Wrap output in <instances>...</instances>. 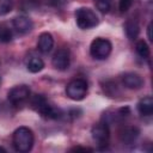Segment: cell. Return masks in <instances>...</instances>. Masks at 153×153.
<instances>
[{"mask_svg": "<svg viewBox=\"0 0 153 153\" xmlns=\"http://www.w3.org/2000/svg\"><path fill=\"white\" fill-rule=\"evenodd\" d=\"M12 10V0H0V16L7 14Z\"/></svg>", "mask_w": 153, "mask_h": 153, "instance_id": "cell-19", "label": "cell"}, {"mask_svg": "<svg viewBox=\"0 0 153 153\" xmlns=\"http://www.w3.org/2000/svg\"><path fill=\"white\" fill-rule=\"evenodd\" d=\"M135 50H136V53H137L141 57H143V59H148V57H149V54H151L149 47H148V44H147L143 39H140V41L136 42V44H135Z\"/></svg>", "mask_w": 153, "mask_h": 153, "instance_id": "cell-16", "label": "cell"}, {"mask_svg": "<svg viewBox=\"0 0 153 153\" xmlns=\"http://www.w3.org/2000/svg\"><path fill=\"white\" fill-rule=\"evenodd\" d=\"M12 39V31L11 29L4 24L0 23V43H7Z\"/></svg>", "mask_w": 153, "mask_h": 153, "instance_id": "cell-17", "label": "cell"}, {"mask_svg": "<svg viewBox=\"0 0 153 153\" xmlns=\"http://www.w3.org/2000/svg\"><path fill=\"white\" fill-rule=\"evenodd\" d=\"M147 38H148L149 41L153 39V38H152V23H149L148 26H147Z\"/></svg>", "mask_w": 153, "mask_h": 153, "instance_id": "cell-21", "label": "cell"}, {"mask_svg": "<svg viewBox=\"0 0 153 153\" xmlns=\"http://www.w3.org/2000/svg\"><path fill=\"white\" fill-rule=\"evenodd\" d=\"M91 134H92V139L99 146H102V147L108 146L110 131H109V127L105 122H99V123L94 124L91 129Z\"/></svg>", "mask_w": 153, "mask_h": 153, "instance_id": "cell-7", "label": "cell"}, {"mask_svg": "<svg viewBox=\"0 0 153 153\" xmlns=\"http://www.w3.org/2000/svg\"><path fill=\"white\" fill-rule=\"evenodd\" d=\"M124 30H126L127 37L133 41V39H135V38L137 37V35H139V32H140V26H139V24H137L136 20L129 19V20H127L126 24H124Z\"/></svg>", "mask_w": 153, "mask_h": 153, "instance_id": "cell-15", "label": "cell"}, {"mask_svg": "<svg viewBox=\"0 0 153 153\" xmlns=\"http://www.w3.org/2000/svg\"><path fill=\"white\" fill-rule=\"evenodd\" d=\"M54 47V38L51 33L49 32H43L38 36V42H37V48L41 53L47 54L49 53Z\"/></svg>", "mask_w": 153, "mask_h": 153, "instance_id": "cell-12", "label": "cell"}, {"mask_svg": "<svg viewBox=\"0 0 153 153\" xmlns=\"http://www.w3.org/2000/svg\"><path fill=\"white\" fill-rule=\"evenodd\" d=\"M30 97V88L26 85H18L12 87L8 91L7 98L13 105H22L24 104Z\"/></svg>", "mask_w": 153, "mask_h": 153, "instance_id": "cell-6", "label": "cell"}, {"mask_svg": "<svg viewBox=\"0 0 153 153\" xmlns=\"http://www.w3.org/2000/svg\"><path fill=\"white\" fill-rule=\"evenodd\" d=\"M35 136L30 128L27 127H19L14 130L12 136V142L18 152H29L33 146Z\"/></svg>", "mask_w": 153, "mask_h": 153, "instance_id": "cell-1", "label": "cell"}, {"mask_svg": "<svg viewBox=\"0 0 153 153\" xmlns=\"http://www.w3.org/2000/svg\"><path fill=\"white\" fill-rule=\"evenodd\" d=\"M75 20H76V25L81 30L92 29L97 26L99 23V19L96 12L87 7H80L75 11Z\"/></svg>", "mask_w": 153, "mask_h": 153, "instance_id": "cell-3", "label": "cell"}, {"mask_svg": "<svg viewBox=\"0 0 153 153\" xmlns=\"http://www.w3.org/2000/svg\"><path fill=\"white\" fill-rule=\"evenodd\" d=\"M13 24V27L14 30L20 33V35H25V33H29L32 27H33V23L32 20L29 18V17H25V16H19V17H16L12 22Z\"/></svg>", "mask_w": 153, "mask_h": 153, "instance_id": "cell-9", "label": "cell"}, {"mask_svg": "<svg viewBox=\"0 0 153 153\" xmlns=\"http://www.w3.org/2000/svg\"><path fill=\"white\" fill-rule=\"evenodd\" d=\"M87 82L84 79H74L66 86V94L73 100H81L87 94Z\"/></svg>", "mask_w": 153, "mask_h": 153, "instance_id": "cell-5", "label": "cell"}, {"mask_svg": "<svg viewBox=\"0 0 153 153\" xmlns=\"http://www.w3.org/2000/svg\"><path fill=\"white\" fill-rule=\"evenodd\" d=\"M137 111L142 116H151L153 114V98L151 96L141 98L137 103Z\"/></svg>", "mask_w": 153, "mask_h": 153, "instance_id": "cell-13", "label": "cell"}, {"mask_svg": "<svg viewBox=\"0 0 153 153\" xmlns=\"http://www.w3.org/2000/svg\"><path fill=\"white\" fill-rule=\"evenodd\" d=\"M26 68L31 73H38L44 68V62L38 56H30L26 60Z\"/></svg>", "mask_w": 153, "mask_h": 153, "instance_id": "cell-14", "label": "cell"}, {"mask_svg": "<svg viewBox=\"0 0 153 153\" xmlns=\"http://www.w3.org/2000/svg\"><path fill=\"white\" fill-rule=\"evenodd\" d=\"M0 84H1V78H0Z\"/></svg>", "mask_w": 153, "mask_h": 153, "instance_id": "cell-24", "label": "cell"}, {"mask_svg": "<svg viewBox=\"0 0 153 153\" xmlns=\"http://www.w3.org/2000/svg\"><path fill=\"white\" fill-rule=\"evenodd\" d=\"M139 134H140V131H139V129H137L136 127L126 126V127H123V128L120 130L118 136H120V140H121L123 143L130 145V143H133V142L137 139Z\"/></svg>", "mask_w": 153, "mask_h": 153, "instance_id": "cell-11", "label": "cell"}, {"mask_svg": "<svg viewBox=\"0 0 153 153\" xmlns=\"http://www.w3.org/2000/svg\"><path fill=\"white\" fill-rule=\"evenodd\" d=\"M111 49H112V45L109 39L97 37L91 42L90 54L92 57H94L97 60H105L110 55Z\"/></svg>", "mask_w": 153, "mask_h": 153, "instance_id": "cell-4", "label": "cell"}, {"mask_svg": "<svg viewBox=\"0 0 153 153\" xmlns=\"http://www.w3.org/2000/svg\"><path fill=\"white\" fill-rule=\"evenodd\" d=\"M69 63H71V54L67 48L59 49L51 59V65L57 71H66L69 67Z\"/></svg>", "mask_w": 153, "mask_h": 153, "instance_id": "cell-8", "label": "cell"}, {"mask_svg": "<svg viewBox=\"0 0 153 153\" xmlns=\"http://www.w3.org/2000/svg\"><path fill=\"white\" fill-rule=\"evenodd\" d=\"M0 152H6V149H5L4 147H1V146H0Z\"/></svg>", "mask_w": 153, "mask_h": 153, "instance_id": "cell-23", "label": "cell"}, {"mask_svg": "<svg viewBox=\"0 0 153 153\" xmlns=\"http://www.w3.org/2000/svg\"><path fill=\"white\" fill-rule=\"evenodd\" d=\"M31 108L44 118L56 120L61 116V111L51 106L42 94H35L31 98Z\"/></svg>", "mask_w": 153, "mask_h": 153, "instance_id": "cell-2", "label": "cell"}, {"mask_svg": "<svg viewBox=\"0 0 153 153\" xmlns=\"http://www.w3.org/2000/svg\"><path fill=\"white\" fill-rule=\"evenodd\" d=\"M122 81H123V85L129 88V90H139L142 87L143 85V80L142 78L136 74V73H133V72H128V73H124L122 75Z\"/></svg>", "mask_w": 153, "mask_h": 153, "instance_id": "cell-10", "label": "cell"}, {"mask_svg": "<svg viewBox=\"0 0 153 153\" xmlns=\"http://www.w3.org/2000/svg\"><path fill=\"white\" fill-rule=\"evenodd\" d=\"M71 151H84V152H87V151H92L91 148H87V147H80V146H76V147H73Z\"/></svg>", "mask_w": 153, "mask_h": 153, "instance_id": "cell-22", "label": "cell"}, {"mask_svg": "<svg viewBox=\"0 0 153 153\" xmlns=\"http://www.w3.org/2000/svg\"><path fill=\"white\" fill-rule=\"evenodd\" d=\"M97 10H99L102 13H108L111 10L112 0H93Z\"/></svg>", "mask_w": 153, "mask_h": 153, "instance_id": "cell-18", "label": "cell"}, {"mask_svg": "<svg viewBox=\"0 0 153 153\" xmlns=\"http://www.w3.org/2000/svg\"><path fill=\"white\" fill-rule=\"evenodd\" d=\"M133 4V0H120L118 1V7H120V11L121 12H127L130 6Z\"/></svg>", "mask_w": 153, "mask_h": 153, "instance_id": "cell-20", "label": "cell"}]
</instances>
